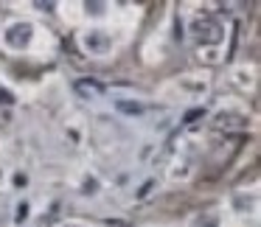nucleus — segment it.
<instances>
[{
  "label": "nucleus",
  "mask_w": 261,
  "mask_h": 227,
  "mask_svg": "<svg viewBox=\"0 0 261 227\" xmlns=\"http://www.w3.org/2000/svg\"><path fill=\"white\" fill-rule=\"evenodd\" d=\"M85 48L93 53H104L110 48V37L107 34H98V31H90V34L85 37Z\"/></svg>",
  "instance_id": "7ed1b4c3"
},
{
  "label": "nucleus",
  "mask_w": 261,
  "mask_h": 227,
  "mask_svg": "<svg viewBox=\"0 0 261 227\" xmlns=\"http://www.w3.org/2000/svg\"><path fill=\"white\" fill-rule=\"evenodd\" d=\"M31 37H34V29H31L29 23H17L6 31V42L12 48H25L31 42Z\"/></svg>",
  "instance_id": "f03ea898"
},
{
  "label": "nucleus",
  "mask_w": 261,
  "mask_h": 227,
  "mask_svg": "<svg viewBox=\"0 0 261 227\" xmlns=\"http://www.w3.org/2000/svg\"><path fill=\"white\" fill-rule=\"evenodd\" d=\"M73 227H76V224H73Z\"/></svg>",
  "instance_id": "f8f14e48"
},
{
  "label": "nucleus",
  "mask_w": 261,
  "mask_h": 227,
  "mask_svg": "<svg viewBox=\"0 0 261 227\" xmlns=\"http://www.w3.org/2000/svg\"><path fill=\"white\" fill-rule=\"evenodd\" d=\"M0 104H14L12 90H6V87H0Z\"/></svg>",
  "instance_id": "0eeeda50"
},
{
  "label": "nucleus",
  "mask_w": 261,
  "mask_h": 227,
  "mask_svg": "<svg viewBox=\"0 0 261 227\" xmlns=\"http://www.w3.org/2000/svg\"><path fill=\"white\" fill-rule=\"evenodd\" d=\"M96 185H98V182L93 180V177H90V180H85V193H96Z\"/></svg>",
  "instance_id": "6e6552de"
},
{
  "label": "nucleus",
  "mask_w": 261,
  "mask_h": 227,
  "mask_svg": "<svg viewBox=\"0 0 261 227\" xmlns=\"http://www.w3.org/2000/svg\"><path fill=\"white\" fill-rule=\"evenodd\" d=\"M76 93L82 98H96V96H101V84L93 79H82V81H76Z\"/></svg>",
  "instance_id": "20e7f679"
},
{
  "label": "nucleus",
  "mask_w": 261,
  "mask_h": 227,
  "mask_svg": "<svg viewBox=\"0 0 261 227\" xmlns=\"http://www.w3.org/2000/svg\"><path fill=\"white\" fill-rule=\"evenodd\" d=\"M191 34H194V40L202 42V45H214V42L222 40L219 23H216V20H211V17H197V20H194Z\"/></svg>",
  "instance_id": "f257e3e1"
},
{
  "label": "nucleus",
  "mask_w": 261,
  "mask_h": 227,
  "mask_svg": "<svg viewBox=\"0 0 261 227\" xmlns=\"http://www.w3.org/2000/svg\"><path fill=\"white\" fill-rule=\"evenodd\" d=\"M25 219H29V205L20 202V205H17V213H14V221L20 224V221H25Z\"/></svg>",
  "instance_id": "423d86ee"
},
{
  "label": "nucleus",
  "mask_w": 261,
  "mask_h": 227,
  "mask_svg": "<svg viewBox=\"0 0 261 227\" xmlns=\"http://www.w3.org/2000/svg\"><path fill=\"white\" fill-rule=\"evenodd\" d=\"M34 6H37V9H42V12H51V9L57 6V3H42V0H40V3H34Z\"/></svg>",
  "instance_id": "9b49d317"
},
{
  "label": "nucleus",
  "mask_w": 261,
  "mask_h": 227,
  "mask_svg": "<svg viewBox=\"0 0 261 227\" xmlns=\"http://www.w3.org/2000/svg\"><path fill=\"white\" fill-rule=\"evenodd\" d=\"M87 12H93V14H101V12H104V3H87Z\"/></svg>",
  "instance_id": "1a4fd4ad"
},
{
  "label": "nucleus",
  "mask_w": 261,
  "mask_h": 227,
  "mask_svg": "<svg viewBox=\"0 0 261 227\" xmlns=\"http://www.w3.org/2000/svg\"><path fill=\"white\" fill-rule=\"evenodd\" d=\"M115 107H118L121 112H126V115H141L143 112V107L138 101H115Z\"/></svg>",
  "instance_id": "39448f33"
},
{
  "label": "nucleus",
  "mask_w": 261,
  "mask_h": 227,
  "mask_svg": "<svg viewBox=\"0 0 261 227\" xmlns=\"http://www.w3.org/2000/svg\"><path fill=\"white\" fill-rule=\"evenodd\" d=\"M199 115H202V109H191V112L186 115V124H191V121H197Z\"/></svg>",
  "instance_id": "9d476101"
}]
</instances>
